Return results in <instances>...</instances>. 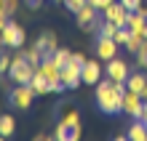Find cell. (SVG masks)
<instances>
[{"mask_svg":"<svg viewBox=\"0 0 147 141\" xmlns=\"http://www.w3.org/2000/svg\"><path fill=\"white\" fill-rule=\"evenodd\" d=\"M120 3H123V8H126L128 13H134V11L142 8V0H120Z\"/></svg>","mask_w":147,"mask_h":141,"instance_id":"484cf974","label":"cell"},{"mask_svg":"<svg viewBox=\"0 0 147 141\" xmlns=\"http://www.w3.org/2000/svg\"><path fill=\"white\" fill-rule=\"evenodd\" d=\"M3 40H5L8 48H22V45H24V29H22L13 19H8L5 29H3Z\"/></svg>","mask_w":147,"mask_h":141,"instance_id":"5b68a950","label":"cell"},{"mask_svg":"<svg viewBox=\"0 0 147 141\" xmlns=\"http://www.w3.org/2000/svg\"><path fill=\"white\" fill-rule=\"evenodd\" d=\"M102 13H105V21H115L118 27H126V24H128V11L123 8V3H120V0L110 3Z\"/></svg>","mask_w":147,"mask_h":141,"instance_id":"8992f818","label":"cell"},{"mask_svg":"<svg viewBox=\"0 0 147 141\" xmlns=\"http://www.w3.org/2000/svg\"><path fill=\"white\" fill-rule=\"evenodd\" d=\"M35 91H32V85H16L11 96H8V101L13 104V109H30L32 101H35Z\"/></svg>","mask_w":147,"mask_h":141,"instance_id":"3957f363","label":"cell"},{"mask_svg":"<svg viewBox=\"0 0 147 141\" xmlns=\"http://www.w3.org/2000/svg\"><path fill=\"white\" fill-rule=\"evenodd\" d=\"M139 13H142L144 19H147V5H142V8H139Z\"/></svg>","mask_w":147,"mask_h":141,"instance_id":"e575fe53","label":"cell"},{"mask_svg":"<svg viewBox=\"0 0 147 141\" xmlns=\"http://www.w3.org/2000/svg\"><path fill=\"white\" fill-rule=\"evenodd\" d=\"M115 32H118V24H115V21L99 24V37H115Z\"/></svg>","mask_w":147,"mask_h":141,"instance_id":"ffe728a7","label":"cell"},{"mask_svg":"<svg viewBox=\"0 0 147 141\" xmlns=\"http://www.w3.org/2000/svg\"><path fill=\"white\" fill-rule=\"evenodd\" d=\"M5 45V40H3V32H0V48H3Z\"/></svg>","mask_w":147,"mask_h":141,"instance_id":"74e56055","label":"cell"},{"mask_svg":"<svg viewBox=\"0 0 147 141\" xmlns=\"http://www.w3.org/2000/svg\"><path fill=\"white\" fill-rule=\"evenodd\" d=\"M126 27L131 29V35H136V37H144V40H147V19H144L139 11L128 13V24H126Z\"/></svg>","mask_w":147,"mask_h":141,"instance_id":"8fae6325","label":"cell"},{"mask_svg":"<svg viewBox=\"0 0 147 141\" xmlns=\"http://www.w3.org/2000/svg\"><path fill=\"white\" fill-rule=\"evenodd\" d=\"M96 13H99L96 8H94L91 3H86V5L80 8V11L75 13V16H78V27H83V29H86L88 24H94V21H96Z\"/></svg>","mask_w":147,"mask_h":141,"instance_id":"5bb4252c","label":"cell"},{"mask_svg":"<svg viewBox=\"0 0 147 141\" xmlns=\"http://www.w3.org/2000/svg\"><path fill=\"white\" fill-rule=\"evenodd\" d=\"M128 40H131V29H128V27H118V32H115V43H118V45H126Z\"/></svg>","mask_w":147,"mask_h":141,"instance_id":"603a6c76","label":"cell"},{"mask_svg":"<svg viewBox=\"0 0 147 141\" xmlns=\"http://www.w3.org/2000/svg\"><path fill=\"white\" fill-rule=\"evenodd\" d=\"M70 53L72 51H67V48H56L54 53H51V61H54L56 67H67L70 64Z\"/></svg>","mask_w":147,"mask_h":141,"instance_id":"d6986e66","label":"cell"},{"mask_svg":"<svg viewBox=\"0 0 147 141\" xmlns=\"http://www.w3.org/2000/svg\"><path fill=\"white\" fill-rule=\"evenodd\" d=\"M86 61H88V59H86L83 53H70V64H72V67H78V69H83Z\"/></svg>","mask_w":147,"mask_h":141,"instance_id":"4316f807","label":"cell"},{"mask_svg":"<svg viewBox=\"0 0 147 141\" xmlns=\"http://www.w3.org/2000/svg\"><path fill=\"white\" fill-rule=\"evenodd\" d=\"M144 85H147V77H144L142 72L128 75V80H126V88H128V91H136V93H142V91H144Z\"/></svg>","mask_w":147,"mask_h":141,"instance_id":"e0dca14e","label":"cell"},{"mask_svg":"<svg viewBox=\"0 0 147 141\" xmlns=\"http://www.w3.org/2000/svg\"><path fill=\"white\" fill-rule=\"evenodd\" d=\"M56 3H64V0H56Z\"/></svg>","mask_w":147,"mask_h":141,"instance_id":"60d3db41","label":"cell"},{"mask_svg":"<svg viewBox=\"0 0 147 141\" xmlns=\"http://www.w3.org/2000/svg\"><path fill=\"white\" fill-rule=\"evenodd\" d=\"M96 53H99L102 61L115 59V56H118V43H115V37H99V43H96Z\"/></svg>","mask_w":147,"mask_h":141,"instance_id":"9c48e42d","label":"cell"},{"mask_svg":"<svg viewBox=\"0 0 147 141\" xmlns=\"http://www.w3.org/2000/svg\"><path fill=\"white\" fill-rule=\"evenodd\" d=\"M8 69H11V56L0 53V75H8Z\"/></svg>","mask_w":147,"mask_h":141,"instance_id":"83f0119b","label":"cell"},{"mask_svg":"<svg viewBox=\"0 0 147 141\" xmlns=\"http://www.w3.org/2000/svg\"><path fill=\"white\" fill-rule=\"evenodd\" d=\"M112 141H131L128 136H118V138H112Z\"/></svg>","mask_w":147,"mask_h":141,"instance_id":"d590c367","label":"cell"},{"mask_svg":"<svg viewBox=\"0 0 147 141\" xmlns=\"http://www.w3.org/2000/svg\"><path fill=\"white\" fill-rule=\"evenodd\" d=\"M0 13H5V8H3V0H0Z\"/></svg>","mask_w":147,"mask_h":141,"instance_id":"f35d334b","label":"cell"},{"mask_svg":"<svg viewBox=\"0 0 147 141\" xmlns=\"http://www.w3.org/2000/svg\"><path fill=\"white\" fill-rule=\"evenodd\" d=\"M142 122H144V125H147V101H144V107H142V117H139Z\"/></svg>","mask_w":147,"mask_h":141,"instance_id":"1f68e13d","label":"cell"},{"mask_svg":"<svg viewBox=\"0 0 147 141\" xmlns=\"http://www.w3.org/2000/svg\"><path fill=\"white\" fill-rule=\"evenodd\" d=\"M128 75H131V72H128V64H126V61L123 59H110L107 61V77H110V80H115V83H126L128 80Z\"/></svg>","mask_w":147,"mask_h":141,"instance_id":"52a82bcc","label":"cell"},{"mask_svg":"<svg viewBox=\"0 0 147 141\" xmlns=\"http://www.w3.org/2000/svg\"><path fill=\"white\" fill-rule=\"evenodd\" d=\"M54 138L56 141H78L80 138V125H67L64 120H59L56 130H54Z\"/></svg>","mask_w":147,"mask_h":141,"instance_id":"ba28073f","label":"cell"},{"mask_svg":"<svg viewBox=\"0 0 147 141\" xmlns=\"http://www.w3.org/2000/svg\"><path fill=\"white\" fill-rule=\"evenodd\" d=\"M128 91L126 83H115V80H99L96 83V104L105 114H120L123 112V93Z\"/></svg>","mask_w":147,"mask_h":141,"instance_id":"6da1fadb","label":"cell"},{"mask_svg":"<svg viewBox=\"0 0 147 141\" xmlns=\"http://www.w3.org/2000/svg\"><path fill=\"white\" fill-rule=\"evenodd\" d=\"M136 59H139V69H147V45L136 53Z\"/></svg>","mask_w":147,"mask_h":141,"instance_id":"f546056e","label":"cell"},{"mask_svg":"<svg viewBox=\"0 0 147 141\" xmlns=\"http://www.w3.org/2000/svg\"><path fill=\"white\" fill-rule=\"evenodd\" d=\"M30 85H32V91H35L38 96H46V93H51V83L46 80V75H43L40 69H38L35 75H32V80H30Z\"/></svg>","mask_w":147,"mask_h":141,"instance_id":"9a60e30c","label":"cell"},{"mask_svg":"<svg viewBox=\"0 0 147 141\" xmlns=\"http://www.w3.org/2000/svg\"><path fill=\"white\" fill-rule=\"evenodd\" d=\"M88 3L96 8V11H105V8H107L110 3H115V0H88Z\"/></svg>","mask_w":147,"mask_h":141,"instance_id":"f1b7e54d","label":"cell"},{"mask_svg":"<svg viewBox=\"0 0 147 141\" xmlns=\"http://www.w3.org/2000/svg\"><path fill=\"white\" fill-rule=\"evenodd\" d=\"M24 59H27V61H30V64H32V67H38V64H40V61H43V53H40V51H38L35 45H32L30 51H24Z\"/></svg>","mask_w":147,"mask_h":141,"instance_id":"7402d4cb","label":"cell"},{"mask_svg":"<svg viewBox=\"0 0 147 141\" xmlns=\"http://www.w3.org/2000/svg\"><path fill=\"white\" fill-rule=\"evenodd\" d=\"M62 83H64V88H78V85L83 83L80 69H78V67H72V64L62 67Z\"/></svg>","mask_w":147,"mask_h":141,"instance_id":"4fadbf2b","label":"cell"},{"mask_svg":"<svg viewBox=\"0 0 147 141\" xmlns=\"http://www.w3.org/2000/svg\"><path fill=\"white\" fill-rule=\"evenodd\" d=\"M128 138H131V141H147V125H144L142 120L131 122V128H128Z\"/></svg>","mask_w":147,"mask_h":141,"instance_id":"2e32d148","label":"cell"},{"mask_svg":"<svg viewBox=\"0 0 147 141\" xmlns=\"http://www.w3.org/2000/svg\"><path fill=\"white\" fill-rule=\"evenodd\" d=\"M0 141H5V136H0Z\"/></svg>","mask_w":147,"mask_h":141,"instance_id":"ab89813d","label":"cell"},{"mask_svg":"<svg viewBox=\"0 0 147 141\" xmlns=\"http://www.w3.org/2000/svg\"><path fill=\"white\" fill-rule=\"evenodd\" d=\"M80 77H83V83H86V85H96V83H99V77H102L99 61L88 59V61L83 64V69H80Z\"/></svg>","mask_w":147,"mask_h":141,"instance_id":"30bf717a","label":"cell"},{"mask_svg":"<svg viewBox=\"0 0 147 141\" xmlns=\"http://www.w3.org/2000/svg\"><path fill=\"white\" fill-rule=\"evenodd\" d=\"M35 141H56V138H48V136H35Z\"/></svg>","mask_w":147,"mask_h":141,"instance_id":"836d02e7","label":"cell"},{"mask_svg":"<svg viewBox=\"0 0 147 141\" xmlns=\"http://www.w3.org/2000/svg\"><path fill=\"white\" fill-rule=\"evenodd\" d=\"M35 48L43 53V59H48V56L56 51V35H54V32H46V35H40V37H38V43H35Z\"/></svg>","mask_w":147,"mask_h":141,"instance_id":"7c38bea8","label":"cell"},{"mask_svg":"<svg viewBox=\"0 0 147 141\" xmlns=\"http://www.w3.org/2000/svg\"><path fill=\"white\" fill-rule=\"evenodd\" d=\"M8 19H11V16H5V13H0V32L5 29V24H8Z\"/></svg>","mask_w":147,"mask_h":141,"instance_id":"4dcf8cb0","label":"cell"},{"mask_svg":"<svg viewBox=\"0 0 147 141\" xmlns=\"http://www.w3.org/2000/svg\"><path fill=\"white\" fill-rule=\"evenodd\" d=\"M40 3H43V0H27V5H32V8H38Z\"/></svg>","mask_w":147,"mask_h":141,"instance_id":"d6a6232c","label":"cell"},{"mask_svg":"<svg viewBox=\"0 0 147 141\" xmlns=\"http://www.w3.org/2000/svg\"><path fill=\"white\" fill-rule=\"evenodd\" d=\"M62 120L67 122V125H80V117H78V112H75V109H67Z\"/></svg>","mask_w":147,"mask_h":141,"instance_id":"cb8c5ba5","label":"cell"},{"mask_svg":"<svg viewBox=\"0 0 147 141\" xmlns=\"http://www.w3.org/2000/svg\"><path fill=\"white\" fill-rule=\"evenodd\" d=\"M142 107H144L142 93H136V91H126V93H123V114L139 120V117H142Z\"/></svg>","mask_w":147,"mask_h":141,"instance_id":"277c9868","label":"cell"},{"mask_svg":"<svg viewBox=\"0 0 147 141\" xmlns=\"http://www.w3.org/2000/svg\"><path fill=\"white\" fill-rule=\"evenodd\" d=\"M38 72V67H32L27 59H24V51H19V53L11 56V69H8V75H11V80L16 85H30L32 75Z\"/></svg>","mask_w":147,"mask_h":141,"instance_id":"7a4b0ae2","label":"cell"},{"mask_svg":"<svg viewBox=\"0 0 147 141\" xmlns=\"http://www.w3.org/2000/svg\"><path fill=\"white\" fill-rule=\"evenodd\" d=\"M3 8H5V16H13L19 11V0H3Z\"/></svg>","mask_w":147,"mask_h":141,"instance_id":"d4e9b609","label":"cell"},{"mask_svg":"<svg viewBox=\"0 0 147 141\" xmlns=\"http://www.w3.org/2000/svg\"><path fill=\"white\" fill-rule=\"evenodd\" d=\"M13 128H16V122L11 114H0V136H13Z\"/></svg>","mask_w":147,"mask_h":141,"instance_id":"ac0fdd59","label":"cell"},{"mask_svg":"<svg viewBox=\"0 0 147 141\" xmlns=\"http://www.w3.org/2000/svg\"><path fill=\"white\" fill-rule=\"evenodd\" d=\"M142 48H144V37H136V35H131V40L126 43V51H128V53H139Z\"/></svg>","mask_w":147,"mask_h":141,"instance_id":"44dd1931","label":"cell"},{"mask_svg":"<svg viewBox=\"0 0 147 141\" xmlns=\"http://www.w3.org/2000/svg\"><path fill=\"white\" fill-rule=\"evenodd\" d=\"M142 99H144V101H147V85H144V91H142Z\"/></svg>","mask_w":147,"mask_h":141,"instance_id":"8d00e7d4","label":"cell"}]
</instances>
